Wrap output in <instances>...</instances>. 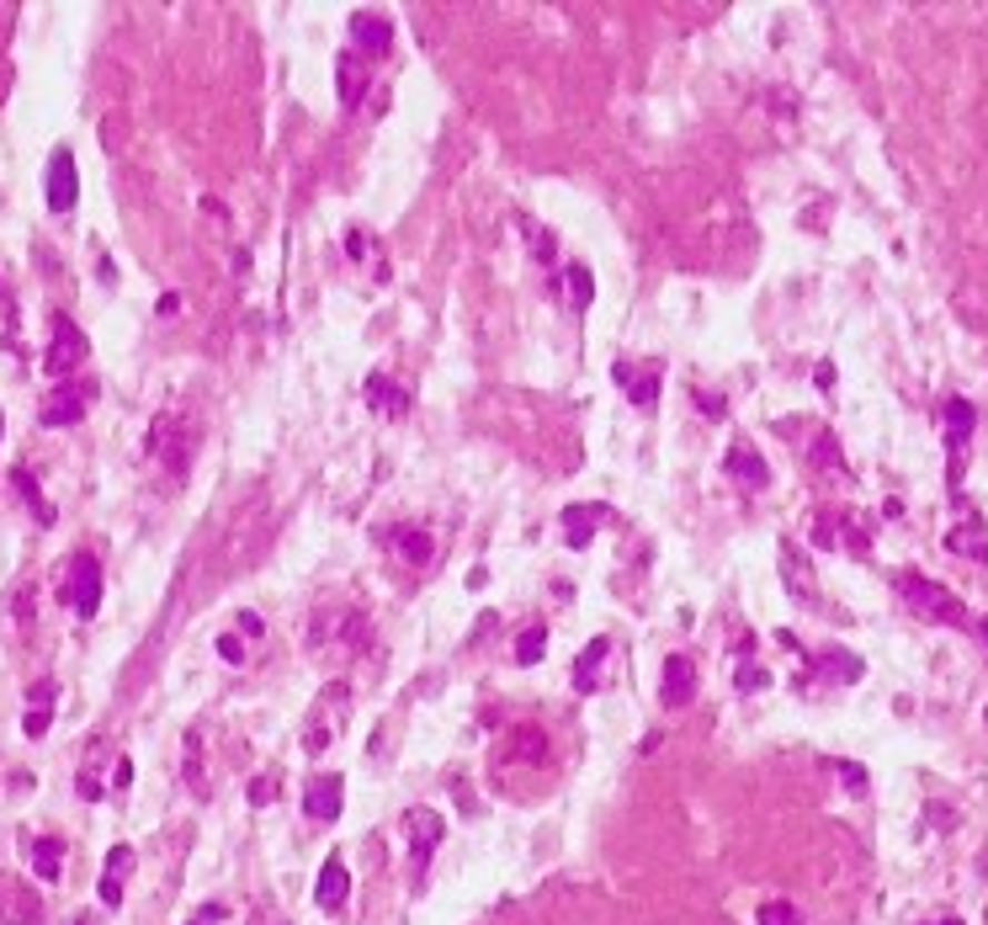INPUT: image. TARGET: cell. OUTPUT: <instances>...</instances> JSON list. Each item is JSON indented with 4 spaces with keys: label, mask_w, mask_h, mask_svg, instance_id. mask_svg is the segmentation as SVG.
<instances>
[{
    "label": "cell",
    "mask_w": 988,
    "mask_h": 925,
    "mask_svg": "<svg viewBox=\"0 0 988 925\" xmlns=\"http://www.w3.org/2000/svg\"><path fill=\"white\" fill-rule=\"evenodd\" d=\"M898 596L904 607L919 611V623H940V628H967L962 596H951L946 585H936L930 575H898Z\"/></svg>",
    "instance_id": "cell-1"
},
{
    "label": "cell",
    "mask_w": 988,
    "mask_h": 925,
    "mask_svg": "<svg viewBox=\"0 0 988 925\" xmlns=\"http://www.w3.org/2000/svg\"><path fill=\"white\" fill-rule=\"evenodd\" d=\"M149 458L160 463L170 479H187V474H192V426H187V415L166 410L149 426Z\"/></svg>",
    "instance_id": "cell-2"
},
{
    "label": "cell",
    "mask_w": 988,
    "mask_h": 925,
    "mask_svg": "<svg viewBox=\"0 0 988 925\" xmlns=\"http://www.w3.org/2000/svg\"><path fill=\"white\" fill-rule=\"evenodd\" d=\"M351 686L346 682H330L325 692H319V703H313L309 713V724H303V750L319 755L325 745H336V734L346 729V718H351Z\"/></svg>",
    "instance_id": "cell-3"
},
{
    "label": "cell",
    "mask_w": 988,
    "mask_h": 925,
    "mask_svg": "<svg viewBox=\"0 0 988 925\" xmlns=\"http://www.w3.org/2000/svg\"><path fill=\"white\" fill-rule=\"evenodd\" d=\"M405 841H410V867L415 873H426V862L436 856V846L447 841V819L436 814V808H426V804H415V808H405Z\"/></svg>",
    "instance_id": "cell-4"
},
{
    "label": "cell",
    "mask_w": 988,
    "mask_h": 925,
    "mask_svg": "<svg viewBox=\"0 0 988 925\" xmlns=\"http://www.w3.org/2000/svg\"><path fill=\"white\" fill-rule=\"evenodd\" d=\"M64 601L74 607V617H97V607H101V564H97V554H74L70 559V585H64Z\"/></svg>",
    "instance_id": "cell-5"
},
{
    "label": "cell",
    "mask_w": 988,
    "mask_h": 925,
    "mask_svg": "<svg viewBox=\"0 0 988 925\" xmlns=\"http://www.w3.org/2000/svg\"><path fill=\"white\" fill-rule=\"evenodd\" d=\"M86 357H91V341L80 336V325H74V319H64V315H53V346H49V357H43V362H49V372H53V378H70V372L86 362Z\"/></svg>",
    "instance_id": "cell-6"
},
{
    "label": "cell",
    "mask_w": 988,
    "mask_h": 925,
    "mask_svg": "<svg viewBox=\"0 0 988 925\" xmlns=\"http://www.w3.org/2000/svg\"><path fill=\"white\" fill-rule=\"evenodd\" d=\"M340 804H346V777H340V772H313V777L303 782V814H309V819L336 825Z\"/></svg>",
    "instance_id": "cell-7"
},
{
    "label": "cell",
    "mask_w": 988,
    "mask_h": 925,
    "mask_svg": "<svg viewBox=\"0 0 988 925\" xmlns=\"http://www.w3.org/2000/svg\"><path fill=\"white\" fill-rule=\"evenodd\" d=\"M611 378H617V389H622L638 410H653V405H659V378H665V367H653V362H617V367H611Z\"/></svg>",
    "instance_id": "cell-8"
},
{
    "label": "cell",
    "mask_w": 988,
    "mask_h": 925,
    "mask_svg": "<svg viewBox=\"0 0 988 925\" xmlns=\"http://www.w3.org/2000/svg\"><path fill=\"white\" fill-rule=\"evenodd\" d=\"M978 426V410L967 399H946L940 405V431H946V452H951V485H957V463H962V447Z\"/></svg>",
    "instance_id": "cell-9"
},
{
    "label": "cell",
    "mask_w": 988,
    "mask_h": 925,
    "mask_svg": "<svg viewBox=\"0 0 988 925\" xmlns=\"http://www.w3.org/2000/svg\"><path fill=\"white\" fill-rule=\"evenodd\" d=\"M38 921H43V899L17 877H0V925H38Z\"/></svg>",
    "instance_id": "cell-10"
},
{
    "label": "cell",
    "mask_w": 988,
    "mask_h": 925,
    "mask_svg": "<svg viewBox=\"0 0 988 925\" xmlns=\"http://www.w3.org/2000/svg\"><path fill=\"white\" fill-rule=\"evenodd\" d=\"M723 474L733 479V485H745V489H766V485H771V463L760 458V447H749V441H733V447H728Z\"/></svg>",
    "instance_id": "cell-11"
},
{
    "label": "cell",
    "mask_w": 988,
    "mask_h": 925,
    "mask_svg": "<svg viewBox=\"0 0 988 925\" xmlns=\"http://www.w3.org/2000/svg\"><path fill=\"white\" fill-rule=\"evenodd\" d=\"M97 399V384H74V389H53L49 399H43V426H74L80 415H86V405Z\"/></svg>",
    "instance_id": "cell-12"
},
{
    "label": "cell",
    "mask_w": 988,
    "mask_h": 925,
    "mask_svg": "<svg viewBox=\"0 0 988 925\" xmlns=\"http://www.w3.org/2000/svg\"><path fill=\"white\" fill-rule=\"evenodd\" d=\"M697 697V665L686 655H670L665 659V676H659V703L665 707H691Z\"/></svg>",
    "instance_id": "cell-13"
},
{
    "label": "cell",
    "mask_w": 988,
    "mask_h": 925,
    "mask_svg": "<svg viewBox=\"0 0 988 925\" xmlns=\"http://www.w3.org/2000/svg\"><path fill=\"white\" fill-rule=\"evenodd\" d=\"M74 197H80L74 155H70V149H53V160H49V208H53V213H70Z\"/></svg>",
    "instance_id": "cell-14"
},
{
    "label": "cell",
    "mask_w": 988,
    "mask_h": 925,
    "mask_svg": "<svg viewBox=\"0 0 988 925\" xmlns=\"http://www.w3.org/2000/svg\"><path fill=\"white\" fill-rule=\"evenodd\" d=\"M351 43H357L367 59H378V53L393 49V22L378 17V11H357V17H351Z\"/></svg>",
    "instance_id": "cell-15"
},
{
    "label": "cell",
    "mask_w": 988,
    "mask_h": 925,
    "mask_svg": "<svg viewBox=\"0 0 988 925\" xmlns=\"http://www.w3.org/2000/svg\"><path fill=\"white\" fill-rule=\"evenodd\" d=\"M383 543L399 554L405 564H415V569H426L431 564V554H436V543H431V533L426 527H388L383 533Z\"/></svg>",
    "instance_id": "cell-16"
},
{
    "label": "cell",
    "mask_w": 988,
    "mask_h": 925,
    "mask_svg": "<svg viewBox=\"0 0 988 925\" xmlns=\"http://www.w3.org/2000/svg\"><path fill=\"white\" fill-rule=\"evenodd\" d=\"M814 543H819V548H850V554H867L861 527H856V521H845V516H829V511H819V521H814Z\"/></svg>",
    "instance_id": "cell-17"
},
{
    "label": "cell",
    "mask_w": 988,
    "mask_h": 925,
    "mask_svg": "<svg viewBox=\"0 0 988 925\" xmlns=\"http://www.w3.org/2000/svg\"><path fill=\"white\" fill-rule=\"evenodd\" d=\"M336 91H340V107H362L367 101V59L362 53H340L336 59Z\"/></svg>",
    "instance_id": "cell-18"
},
{
    "label": "cell",
    "mask_w": 988,
    "mask_h": 925,
    "mask_svg": "<svg viewBox=\"0 0 988 925\" xmlns=\"http://www.w3.org/2000/svg\"><path fill=\"white\" fill-rule=\"evenodd\" d=\"M133 846H112V856H107V867H101V883H97V894H101V904H112L118 909L122 904V883H128V873H133Z\"/></svg>",
    "instance_id": "cell-19"
},
{
    "label": "cell",
    "mask_w": 988,
    "mask_h": 925,
    "mask_svg": "<svg viewBox=\"0 0 988 925\" xmlns=\"http://www.w3.org/2000/svg\"><path fill=\"white\" fill-rule=\"evenodd\" d=\"M346 894H351V873H346L340 856H330V862L319 867V883H313V904H319V909H340Z\"/></svg>",
    "instance_id": "cell-20"
},
{
    "label": "cell",
    "mask_w": 988,
    "mask_h": 925,
    "mask_svg": "<svg viewBox=\"0 0 988 925\" xmlns=\"http://www.w3.org/2000/svg\"><path fill=\"white\" fill-rule=\"evenodd\" d=\"M606 506H563V543L569 548H590V537H596V521H606Z\"/></svg>",
    "instance_id": "cell-21"
},
{
    "label": "cell",
    "mask_w": 988,
    "mask_h": 925,
    "mask_svg": "<svg viewBox=\"0 0 988 925\" xmlns=\"http://www.w3.org/2000/svg\"><path fill=\"white\" fill-rule=\"evenodd\" d=\"M362 394H367V405H372V410H383V415H405V410H410V389H399L388 372H367V389Z\"/></svg>",
    "instance_id": "cell-22"
},
{
    "label": "cell",
    "mask_w": 988,
    "mask_h": 925,
    "mask_svg": "<svg viewBox=\"0 0 988 925\" xmlns=\"http://www.w3.org/2000/svg\"><path fill=\"white\" fill-rule=\"evenodd\" d=\"M611 655V638H590V644H585V655L575 659V692L579 697H590V692H596V686H601V659Z\"/></svg>",
    "instance_id": "cell-23"
},
{
    "label": "cell",
    "mask_w": 988,
    "mask_h": 925,
    "mask_svg": "<svg viewBox=\"0 0 988 925\" xmlns=\"http://www.w3.org/2000/svg\"><path fill=\"white\" fill-rule=\"evenodd\" d=\"M814 665H819L824 676H829V682H840V686H856L861 682V676H867V665H861V655H850V649H824L819 659H814Z\"/></svg>",
    "instance_id": "cell-24"
},
{
    "label": "cell",
    "mask_w": 988,
    "mask_h": 925,
    "mask_svg": "<svg viewBox=\"0 0 988 925\" xmlns=\"http://www.w3.org/2000/svg\"><path fill=\"white\" fill-rule=\"evenodd\" d=\"M946 548H951V554H967V559H988L984 521H978V516H967V521H957V527L946 533Z\"/></svg>",
    "instance_id": "cell-25"
},
{
    "label": "cell",
    "mask_w": 988,
    "mask_h": 925,
    "mask_svg": "<svg viewBox=\"0 0 988 925\" xmlns=\"http://www.w3.org/2000/svg\"><path fill=\"white\" fill-rule=\"evenodd\" d=\"M27 856H32V873L43 877V883H53V877H59V862H64V841H59V835H43V841L27 846Z\"/></svg>",
    "instance_id": "cell-26"
},
{
    "label": "cell",
    "mask_w": 988,
    "mask_h": 925,
    "mask_svg": "<svg viewBox=\"0 0 988 925\" xmlns=\"http://www.w3.org/2000/svg\"><path fill=\"white\" fill-rule=\"evenodd\" d=\"M563 292H569V309H590V298H596V277L590 267H563Z\"/></svg>",
    "instance_id": "cell-27"
},
{
    "label": "cell",
    "mask_w": 988,
    "mask_h": 925,
    "mask_svg": "<svg viewBox=\"0 0 988 925\" xmlns=\"http://www.w3.org/2000/svg\"><path fill=\"white\" fill-rule=\"evenodd\" d=\"M781 559H787V590H792L797 601H808V607H814V601H819V590H814V575L802 569V559H797L792 548H787Z\"/></svg>",
    "instance_id": "cell-28"
},
{
    "label": "cell",
    "mask_w": 988,
    "mask_h": 925,
    "mask_svg": "<svg viewBox=\"0 0 988 925\" xmlns=\"http://www.w3.org/2000/svg\"><path fill=\"white\" fill-rule=\"evenodd\" d=\"M542 655H548V628L537 623V628H527V634L516 638V665H537Z\"/></svg>",
    "instance_id": "cell-29"
},
{
    "label": "cell",
    "mask_w": 988,
    "mask_h": 925,
    "mask_svg": "<svg viewBox=\"0 0 988 925\" xmlns=\"http://www.w3.org/2000/svg\"><path fill=\"white\" fill-rule=\"evenodd\" d=\"M814 463H819L824 474H840V479H845V458H840V441L829 437V431H824V437L814 441Z\"/></svg>",
    "instance_id": "cell-30"
},
{
    "label": "cell",
    "mask_w": 988,
    "mask_h": 925,
    "mask_svg": "<svg viewBox=\"0 0 988 925\" xmlns=\"http://www.w3.org/2000/svg\"><path fill=\"white\" fill-rule=\"evenodd\" d=\"M755 925H802V915H797L787 899H766L760 915H755Z\"/></svg>",
    "instance_id": "cell-31"
},
{
    "label": "cell",
    "mask_w": 988,
    "mask_h": 925,
    "mask_svg": "<svg viewBox=\"0 0 988 925\" xmlns=\"http://www.w3.org/2000/svg\"><path fill=\"white\" fill-rule=\"evenodd\" d=\"M733 686H739V692H766L771 676H766L760 665H739V670H733Z\"/></svg>",
    "instance_id": "cell-32"
},
{
    "label": "cell",
    "mask_w": 988,
    "mask_h": 925,
    "mask_svg": "<svg viewBox=\"0 0 988 925\" xmlns=\"http://www.w3.org/2000/svg\"><path fill=\"white\" fill-rule=\"evenodd\" d=\"M527 235H531V256H537V261H553V235L537 229V223H527Z\"/></svg>",
    "instance_id": "cell-33"
},
{
    "label": "cell",
    "mask_w": 988,
    "mask_h": 925,
    "mask_svg": "<svg viewBox=\"0 0 988 925\" xmlns=\"http://www.w3.org/2000/svg\"><path fill=\"white\" fill-rule=\"evenodd\" d=\"M271 798H277V777L266 772V777H256V782H250V804H256V808H266V804H271Z\"/></svg>",
    "instance_id": "cell-34"
},
{
    "label": "cell",
    "mask_w": 988,
    "mask_h": 925,
    "mask_svg": "<svg viewBox=\"0 0 988 925\" xmlns=\"http://www.w3.org/2000/svg\"><path fill=\"white\" fill-rule=\"evenodd\" d=\"M835 772L845 777V787H850V793H867V772H861L856 760H835Z\"/></svg>",
    "instance_id": "cell-35"
},
{
    "label": "cell",
    "mask_w": 988,
    "mask_h": 925,
    "mask_svg": "<svg viewBox=\"0 0 988 925\" xmlns=\"http://www.w3.org/2000/svg\"><path fill=\"white\" fill-rule=\"evenodd\" d=\"M218 655L229 659V665H244V644H240V634H218Z\"/></svg>",
    "instance_id": "cell-36"
},
{
    "label": "cell",
    "mask_w": 988,
    "mask_h": 925,
    "mask_svg": "<svg viewBox=\"0 0 988 925\" xmlns=\"http://www.w3.org/2000/svg\"><path fill=\"white\" fill-rule=\"evenodd\" d=\"M49 724H53V713H49V707H32V713H27V718H22V729L32 734V739H38V734H49Z\"/></svg>",
    "instance_id": "cell-37"
},
{
    "label": "cell",
    "mask_w": 988,
    "mask_h": 925,
    "mask_svg": "<svg viewBox=\"0 0 988 925\" xmlns=\"http://www.w3.org/2000/svg\"><path fill=\"white\" fill-rule=\"evenodd\" d=\"M697 405H701V415H707V420H723V394H697Z\"/></svg>",
    "instance_id": "cell-38"
},
{
    "label": "cell",
    "mask_w": 988,
    "mask_h": 925,
    "mask_svg": "<svg viewBox=\"0 0 988 925\" xmlns=\"http://www.w3.org/2000/svg\"><path fill=\"white\" fill-rule=\"evenodd\" d=\"M367 250H372L367 235H362V229H351V235H346V256H351V261H367Z\"/></svg>",
    "instance_id": "cell-39"
},
{
    "label": "cell",
    "mask_w": 988,
    "mask_h": 925,
    "mask_svg": "<svg viewBox=\"0 0 988 925\" xmlns=\"http://www.w3.org/2000/svg\"><path fill=\"white\" fill-rule=\"evenodd\" d=\"M234 623H240V634H244V638H261V634H266L261 611H240V617H234Z\"/></svg>",
    "instance_id": "cell-40"
},
{
    "label": "cell",
    "mask_w": 988,
    "mask_h": 925,
    "mask_svg": "<svg viewBox=\"0 0 988 925\" xmlns=\"http://www.w3.org/2000/svg\"><path fill=\"white\" fill-rule=\"evenodd\" d=\"M814 384H819L824 394L835 389V362H819V372H814Z\"/></svg>",
    "instance_id": "cell-41"
},
{
    "label": "cell",
    "mask_w": 988,
    "mask_h": 925,
    "mask_svg": "<svg viewBox=\"0 0 988 925\" xmlns=\"http://www.w3.org/2000/svg\"><path fill=\"white\" fill-rule=\"evenodd\" d=\"M53 692H59V686H53V682H38V686H32V703H38V707H49V703H53Z\"/></svg>",
    "instance_id": "cell-42"
},
{
    "label": "cell",
    "mask_w": 988,
    "mask_h": 925,
    "mask_svg": "<svg viewBox=\"0 0 988 925\" xmlns=\"http://www.w3.org/2000/svg\"><path fill=\"white\" fill-rule=\"evenodd\" d=\"M978 634H984V644H988V617H978Z\"/></svg>",
    "instance_id": "cell-43"
},
{
    "label": "cell",
    "mask_w": 988,
    "mask_h": 925,
    "mask_svg": "<svg viewBox=\"0 0 988 925\" xmlns=\"http://www.w3.org/2000/svg\"><path fill=\"white\" fill-rule=\"evenodd\" d=\"M936 925H962V921H936Z\"/></svg>",
    "instance_id": "cell-44"
},
{
    "label": "cell",
    "mask_w": 988,
    "mask_h": 925,
    "mask_svg": "<svg viewBox=\"0 0 988 925\" xmlns=\"http://www.w3.org/2000/svg\"><path fill=\"white\" fill-rule=\"evenodd\" d=\"M984 724H988V713H984Z\"/></svg>",
    "instance_id": "cell-45"
},
{
    "label": "cell",
    "mask_w": 988,
    "mask_h": 925,
    "mask_svg": "<svg viewBox=\"0 0 988 925\" xmlns=\"http://www.w3.org/2000/svg\"><path fill=\"white\" fill-rule=\"evenodd\" d=\"M192 925H197V921H192Z\"/></svg>",
    "instance_id": "cell-46"
}]
</instances>
